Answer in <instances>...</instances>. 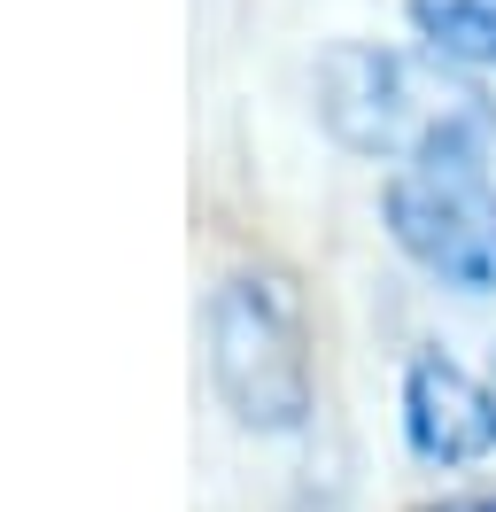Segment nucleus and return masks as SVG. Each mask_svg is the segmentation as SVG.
I'll return each mask as SVG.
<instances>
[{
  "label": "nucleus",
  "instance_id": "1",
  "mask_svg": "<svg viewBox=\"0 0 496 512\" xmlns=\"http://www.w3.org/2000/svg\"><path fill=\"white\" fill-rule=\"evenodd\" d=\"M318 117L365 156H489L496 109L481 86L442 63H411L388 47H334L318 63Z\"/></svg>",
  "mask_w": 496,
  "mask_h": 512
},
{
  "label": "nucleus",
  "instance_id": "6",
  "mask_svg": "<svg viewBox=\"0 0 496 512\" xmlns=\"http://www.w3.org/2000/svg\"><path fill=\"white\" fill-rule=\"evenodd\" d=\"M489 396H496V373H489Z\"/></svg>",
  "mask_w": 496,
  "mask_h": 512
},
{
  "label": "nucleus",
  "instance_id": "2",
  "mask_svg": "<svg viewBox=\"0 0 496 512\" xmlns=\"http://www.w3.org/2000/svg\"><path fill=\"white\" fill-rule=\"evenodd\" d=\"M210 373L248 427H303L310 412V350L303 303L279 272H241L210 295Z\"/></svg>",
  "mask_w": 496,
  "mask_h": 512
},
{
  "label": "nucleus",
  "instance_id": "3",
  "mask_svg": "<svg viewBox=\"0 0 496 512\" xmlns=\"http://www.w3.org/2000/svg\"><path fill=\"white\" fill-rule=\"evenodd\" d=\"M388 225L450 288L496 295V187L481 156H411L388 179Z\"/></svg>",
  "mask_w": 496,
  "mask_h": 512
},
{
  "label": "nucleus",
  "instance_id": "5",
  "mask_svg": "<svg viewBox=\"0 0 496 512\" xmlns=\"http://www.w3.org/2000/svg\"><path fill=\"white\" fill-rule=\"evenodd\" d=\"M411 24L442 63H496V0H411Z\"/></svg>",
  "mask_w": 496,
  "mask_h": 512
},
{
  "label": "nucleus",
  "instance_id": "4",
  "mask_svg": "<svg viewBox=\"0 0 496 512\" xmlns=\"http://www.w3.org/2000/svg\"><path fill=\"white\" fill-rule=\"evenodd\" d=\"M403 427H411L419 458L465 466V458H481L496 443V396L450 357H419L411 381H403Z\"/></svg>",
  "mask_w": 496,
  "mask_h": 512
}]
</instances>
